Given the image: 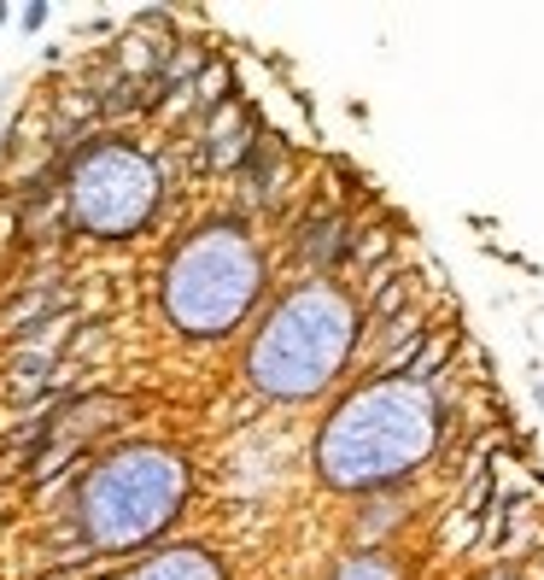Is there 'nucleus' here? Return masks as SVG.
I'll list each match as a JSON object with an SVG mask.
<instances>
[{"instance_id": "9d476101", "label": "nucleus", "mask_w": 544, "mask_h": 580, "mask_svg": "<svg viewBox=\"0 0 544 580\" xmlns=\"http://www.w3.org/2000/svg\"><path fill=\"white\" fill-rule=\"evenodd\" d=\"M504 580H510V574H504Z\"/></svg>"}, {"instance_id": "0eeeda50", "label": "nucleus", "mask_w": 544, "mask_h": 580, "mask_svg": "<svg viewBox=\"0 0 544 580\" xmlns=\"http://www.w3.org/2000/svg\"><path fill=\"white\" fill-rule=\"evenodd\" d=\"M328 580H404V569H399V557H392V551H351V557L333 563Z\"/></svg>"}, {"instance_id": "20e7f679", "label": "nucleus", "mask_w": 544, "mask_h": 580, "mask_svg": "<svg viewBox=\"0 0 544 580\" xmlns=\"http://www.w3.org/2000/svg\"><path fill=\"white\" fill-rule=\"evenodd\" d=\"M264 287H269V258L258 235L240 217H205L164 258L158 317L182 340L217 346V340H235L258 317Z\"/></svg>"}, {"instance_id": "f257e3e1", "label": "nucleus", "mask_w": 544, "mask_h": 580, "mask_svg": "<svg viewBox=\"0 0 544 580\" xmlns=\"http://www.w3.org/2000/svg\"><path fill=\"white\" fill-rule=\"evenodd\" d=\"M439 434H445V405L433 381L422 369H392L333 399L317 428V446H310V464L328 492L363 499V492L404 487L439 451Z\"/></svg>"}, {"instance_id": "7ed1b4c3", "label": "nucleus", "mask_w": 544, "mask_h": 580, "mask_svg": "<svg viewBox=\"0 0 544 580\" xmlns=\"http://www.w3.org/2000/svg\"><path fill=\"white\" fill-rule=\"evenodd\" d=\"M187 499H194L187 451L164 440H130L82 469L71 492V528L94 557H135L182 522Z\"/></svg>"}, {"instance_id": "1a4fd4ad", "label": "nucleus", "mask_w": 544, "mask_h": 580, "mask_svg": "<svg viewBox=\"0 0 544 580\" xmlns=\"http://www.w3.org/2000/svg\"><path fill=\"white\" fill-rule=\"evenodd\" d=\"M7 18H12V7H0V24H7Z\"/></svg>"}, {"instance_id": "39448f33", "label": "nucleus", "mask_w": 544, "mask_h": 580, "mask_svg": "<svg viewBox=\"0 0 544 580\" xmlns=\"http://www.w3.org/2000/svg\"><path fill=\"white\" fill-rule=\"evenodd\" d=\"M164 205V164L130 135H94L65 164V223L89 241H135Z\"/></svg>"}, {"instance_id": "423d86ee", "label": "nucleus", "mask_w": 544, "mask_h": 580, "mask_svg": "<svg viewBox=\"0 0 544 580\" xmlns=\"http://www.w3.org/2000/svg\"><path fill=\"white\" fill-rule=\"evenodd\" d=\"M123 580H228V563L212 546L182 540V546H153L146 557H135Z\"/></svg>"}, {"instance_id": "f03ea898", "label": "nucleus", "mask_w": 544, "mask_h": 580, "mask_svg": "<svg viewBox=\"0 0 544 580\" xmlns=\"http://www.w3.org/2000/svg\"><path fill=\"white\" fill-rule=\"evenodd\" d=\"M358 335H363L358 294L328 276H305L264 305L240 352V376L269 405H310L346 376Z\"/></svg>"}, {"instance_id": "6e6552de", "label": "nucleus", "mask_w": 544, "mask_h": 580, "mask_svg": "<svg viewBox=\"0 0 544 580\" xmlns=\"http://www.w3.org/2000/svg\"><path fill=\"white\" fill-rule=\"evenodd\" d=\"M48 18H53V7H24V12H18V30H24V35H35L41 24H48Z\"/></svg>"}]
</instances>
